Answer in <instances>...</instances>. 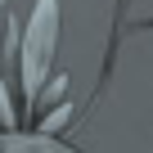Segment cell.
<instances>
[{
  "label": "cell",
  "mask_w": 153,
  "mask_h": 153,
  "mask_svg": "<svg viewBox=\"0 0 153 153\" xmlns=\"http://www.w3.org/2000/svg\"><path fill=\"white\" fill-rule=\"evenodd\" d=\"M72 113H76V108H72V99H63L59 108H50V113H45V117L36 122V126H41V135H59V131H63V126L72 122Z\"/></svg>",
  "instance_id": "cell-3"
},
{
  "label": "cell",
  "mask_w": 153,
  "mask_h": 153,
  "mask_svg": "<svg viewBox=\"0 0 153 153\" xmlns=\"http://www.w3.org/2000/svg\"><path fill=\"white\" fill-rule=\"evenodd\" d=\"M59 36H63V18H59V0H36L27 32H23V50L14 54L18 63V81L27 104L36 99V90L54 76V54H59Z\"/></svg>",
  "instance_id": "cell-1"
},
{
  "label": "cell",
  "mask_w": 153,
  "mask_h": 153,
  "mask_svg": "<svg viewBox=\"0 0 153 153\" xmlns=\"http://www.w3.org/2000/svg\"><path fill=\"white\" fill-rule=\"evenodd\" d=\"M0 126H5V131H14V126H18V108L9 104V86H5V72H0Z\"/></svg>",
  "instance_id": "cell-4"
},
{
  "label": "cell",
  "mask_w": 153,
  "mask_h": 153,
  "mask_svg": "<svg viewBox=\"0 0 153 153\" xmlns=\"http://www.w3.org/2000/svg\"><path fill=\"white\" fill-rule=\"evenodd\" d=\"M5 5H9V0H0V9H5Z\"/></svg>",
  "instance_id": "cell-5"
},
{
  "label": "cell",
  "mask_w": 153,
  "mask_h": 153,
  "mask_svg": "<svg viewBox=\"0 0 153 153\" xmlns=\"http://www.w3.org/2000/svg\"><path fill=\"white\" fill-rule=\"evenodd\" d=\"M0 153H72V149H63L54 135H14V131H5Z\"/></svg>",
  "instance_id": "cell-2"
}]
</instances>
